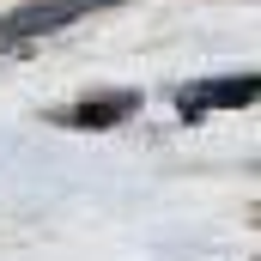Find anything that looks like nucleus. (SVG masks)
Instances as JSON below:
<instances>
[{
  "mask_svg": "<svg viewBox=\"0 0 261 261\" xmlns=\"http://www.w3.org/2000/svg\"><path fill=\"white\" fill-rule=\"evenodd\" d=\"M103 6H122V0H24V6H12L0 18V55L18 49V43H31V37L67 31V24H79L85 12H103Z\"/></svg>",
  "mask_w": 261,
  "mask_h": 261,
  "instance_id": "nucleus-1",
  "label": "nucleus"
},
{
  "mask_svg": "<svg viewBox=\"0 0 261 261\" xmlns=\"http://www.w3.org/2000/svg\"><path fill=\"white\" fill-rule=\"evenodd\" d=\"M255 73H237V79H195V85H182L176 91V110H182V122H200V116H213V110H243V103H255Z\"/></svg>",
  "mask_w": 261,
  "mask_h": 261,
  "instance_id": "nucleus-2",
  "label": "nucleus"
},
{
  "mask_svg": "<svg viewBox=\"0 0 261 261\" xmlns=\"http://www.w3.org/2000/svg\"><path fill=\"white\" fill-rule=\"evenodd\" d=\"M134 110H140V91H103V97L49 110V122H55V128H122Z\"/></svg>",
  "mask_w": 261,
  "mask_h": 261,
  "instance_id": "nucleus-3",
  "label": "nucleus"
}]
</instances>
